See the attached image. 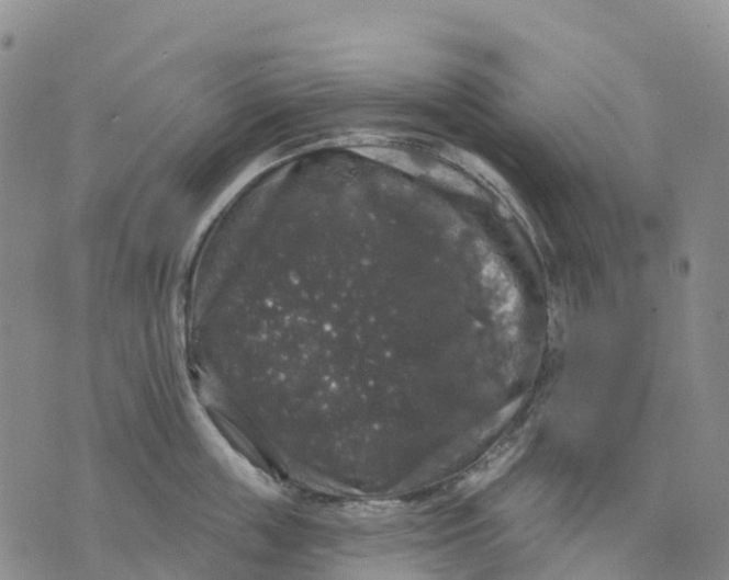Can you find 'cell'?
<instances>
[{"label":"cell","instance_id":"obj_1","mask_svg":"<svg viewBox=\"0 0 729 580\" xmlns=\"http://www.w3.org/2000/svg\"><path fill=\"white\" fill-rule=\"evenodd\" d=\"M524 446H526V437H507L476 464L464 484L470 490L481 489L503 475L521 454Z\"/></svg>","mask_w":729,"mask_h":580}]
</instances>
